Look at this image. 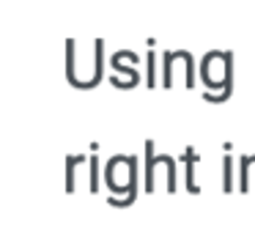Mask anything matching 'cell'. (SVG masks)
Returning a JSON list of instances; mask_svg holds the SVG:
<instances>
[{
	"mask_svg": "<svg viewBox=\"0 0 255 244\" xmlns=\"http://www.w3.org/2000/svg\"><path fill=\"white\" fill-rule=\"evenodd\" d=\"M200 83L203 99L211 105H222L233 94V52L231 50H209L200 61Z\"/></svg>",
	"mask_w": 255,
	"mask_h": 244,
	"instance_id": "obj_1",
	"label": "cell"
},
{
	"mask_svg": "<svg viewBox=\"0 0 255 244\" xmlns=\"http://www.w3.org/2000/svg\"><path fill=\"white\" fill-rule=\"evenodd\" d=\"M137 173L140 165L129 154H116L105 162V184L110 189L107 206L127 209V206L134 203V198H137Z\"/></svg>",
	"mask_w": 255,
	"mask_h": 244,
	"instance_id": "obj_2",
	"label": "cell"
},
{
	"mask_svg": "<svg viewBox=\"0 0 255 244\" xmlns=\"http://www.w3.org/2000/svg\"><path fill=\"white\" fill-rule=\"evenodd\" d=\"M154 140H145V192H154L156 184V165H167V192H176V159L167 154H154Z\"/></svg>",
	"mask_w": 255,
	"mask_h": 244,
	"instance_id": "obj_3",
	"label": "cell"
},
{
	"mask_svg": "<svg viewBox=\"0 0 255 244\" xmlns=\"http://www.w3.org/2000/svg\"><path fill=\"white\" fill-rule=\"evenodd\" d=\"M198 162H200V154L192 145H187V148L181 151V165H184V170H187V192H192V195L200 192V184L195 181V167H198Z\"/></svg>",
	"mask_w": 255,
	"mask_h": 244,
	"instance_id": "obj_4",
	"label": "cell"
},
{
	"mask_svg": "<svg viewBox=\"0 0 255 244\" xmlns=\"http://www.w3.org/2000/svg\"><path fill=\"white\" fill-rule=\"evenodd\" d=\"M233 143H225V156H222V192H233Z\"/></svg>",
	"mask_w": 255,
	"mask_h": 244,
	"instance_id": "obj_5",
	"label": "cell"
},
{
	"mask_svg": "<svg viewBox=\"0 0 255 244\" xmlns=\"http://www.w3.org/2000/svg\"><path fill=\"white\" fill-rule=\"evenodd\" d=\"M255 162V154H242L239 159V192H250V165Z\"/></svg>",
	"mask_w": 255,
	"mask_h": 244,
	"instance_id": "obj_6",
	"label": "cell"
},
{
	"mask_svg": "<svg viewBox=\"0 0 255 244\" xmlns=\"http://www.w3.org/2000/svg\"><path fill=\"white\" fill-rule=\"evenodd\" d=\"M77 165H85L83 154L66 156V192H74V173H77Z\"/></svg>",
	"mask_w": 255,
	"mask_h": 244,
	"instance_id": "obj_7",
	"label": "cell"
},
{
	"mask_svg": "<svg viewBox=\"0 0 255 244\" xmlns=\"http://www.w3.org/2000/svg\"><path fill=\"white\" fill-rule=\"evenodd\" d=\"M145 61H148V74H145V85H148L151 91L156 88V55H154V47H148V55H145Z\"/></svg>",
	"mask_w": 255,
	"mask_h": 244,
	"instance_id": "obj_8",
	"label": "cell"
},
{
	"mask_svg": "<svg viewBox=\"0 0 255 244\" xmlns=\"http://www.w3.org/2000/svg\"><path fill=\"white\" fill-rule=\"evenodd\" d=\"M91 192H96L99 189V156H96V151H94V156H91Z\"/></svg>",
	"mask_w": 255,
	"mask_h": 244,
	"instance_id": "obj_9",
	"label": "cell"
}]
</instances>
